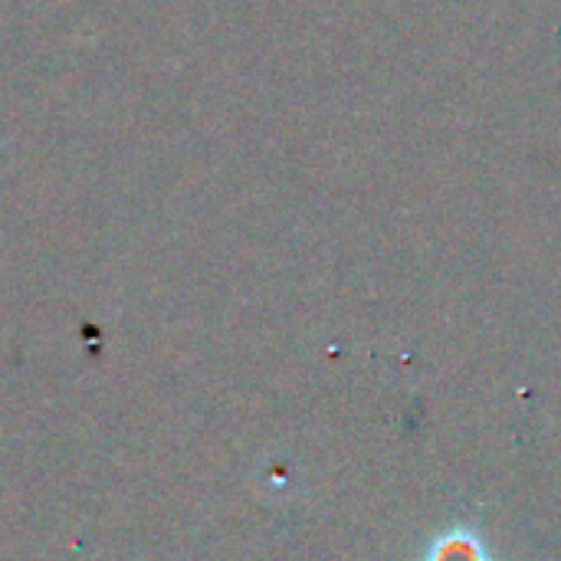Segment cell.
<instances>
[{"label":"cell","mask_w":561,"mask_h":561,"mask_svg":"<svg viewBox=\"0 0 561 561\" xmlns=\"http://www.w3.org/2000/svg\"><path fill=\"white\" fill-rule=\"evenodd\" d=\"M417 561H500L483 526L477 519H454L440 533H434Z\"/></svg>","instance_id":"1"}]
</instances>
